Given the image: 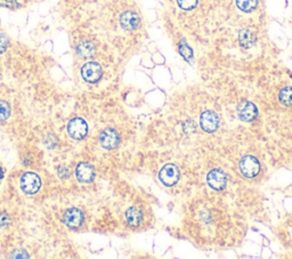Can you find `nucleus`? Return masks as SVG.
Wrapping results in <instances>:
<instances>
[{"mask_svg":"<svg viewBox=\"0 0 292 259\" xmlns=\"http://www.w3.org/2000/svg\"><path fill=\"white\" fill-rule=\"evenodd\" d=\"M126 219L130 226H138L142 223L143 213L138 208H129L126 212Z\"/></svg>","mask_w":292,"mask_h":259,"instance_id":"nucleus-13","label":"nucleus"},{"mask_svg":"<svg viewBox=\"0 0 292 259\" xmlns=\"http://www.w3.org/2000/svg\"><path fill=\"white\" fill-rule=\"evenodd\" d=\"M198 0H177L178 6L180 7L181 9L185 10H190L193 9L195 6H197Z\"/></svg>","mask_w":292,"mask_h":259,"instance_id":"nucleus-18","label":"nucleus"},{"mask_svg":"<svg viewBox=\"0 0 292 259\" xmlns=\"http://www.w3.org/2000/svg\"><path fill=\"white\" fill-rule=\"evenodd\" d=\"M207 182L212 189L222 191V189L225 188L227 178H226V174L224 171L221 170V169H215V170H211L208 174Z\"/></svg>","mask_w":292,"mask_h":259,"instance_id":"nucleus-8","label":"nucleus"},{"mask_svg":"<svg viewBox=\"0 0 292 259\" xmlns=\"http://www.w3.org/2000/svg\"><path fill=\"white\" fill-rule=\"evenodd\" d=\"M103 74L102 67L96 62H88L81 69V77L86 82L89 84H95L98 80H101Z\"/></svg>","mask_w":292,"mask_h":259,"instance_id":"nucleus-4","label":"nucleus"},{"mask_svg":"<svg viewBox=\"0 0 292 259\" xmlns=\"http://www.w3.org/2000/svg\"><path fill=\"white\" fill-rule=\"evenodd\" d=\"M239 117L243 121L251 122L252 120L256 119V117L258 116V110L251 102H243L238 109Z\"/></svg>","mask_w":292,"mask_h":259,"instance_id":"nucleus-11","label":"nucleus"},{"mask_svg":"<svg viewBox=\"0 0 292 259\" xmlns=\"http://www.w3.org/2000/svg\"><path fill=\"white\" fill-rule=\"evenodd\" d=\"M140 20L137 14L133 12H126L121 16V24L126 30H134L139 25Z\"/></svg>","mask_w":292,"mask_h":259,"instance_id":"nucleus-12","label":"nucleus"},{"mask_svg":"<svg viewBox=\"0 0 292 259\" xmlns=\"http://www.w3.org/2000/svg\"><path fill=\"white\" fill-rule=\"evenodd\" d=\"M14 254H16V255H13V257H15V258H26V257H29V256H27L26 251H24V250H17Z\"/></svg>","mask_w":292,"mask_h":259,"instance_id":"nucleus-22","label":"nucleus"},{"mask_svg":"<svg viewBox=\"0 0 292 259\" xmlns=\"http://www.w3.org/2000/svg\"><path fill=\"white\" fill-rule=\"evenodd\" d=\"M10 116V106L6 101H0V121H6Z\"/></svg>","mask_w":292,"mask_h":259,"instance_id":"nucleus-17","label":"nucleus"},{"mask_svg":"<svg viewBox=\"0 0 292 259\" xmlns=\"http://www.w3.org/2000/svg\"><path fill=\"white\" fill-rule=\"evenodd\" d=\"M57 175L60 176L61 179H67L70 176V171L64 165H60V167H57Z\"/></svg>","mask_w":292,"mask_h":259,"instance_id":"nucleus-20","label":"nucleus"},{"mask_svg":"<svg viewBox=\"0 0 292 259\" xmlns=\"http://www.w3.org/2000/svg\"><path fill=\"white\" fill-rule=\"evenodd\" d=\"M239 8L245 10V12H251L257 7L258 1L257 0H236Z\"/></svg>","mask_w":292,"mask_h":259,"instance_id":"nucleus-16","label":"nucleus"},{"mask_svg":"<svg viewBox=\"0 0 292 259\" xmlns=\"http://www.w3.org/2000/svg\"><path fill=\"white\" fill-rule=\"evenodd\" d=\"M99 143L106 150H114L120 143V136L118 131L113 128H108L102 131L99 136Z\"/></svg>","mask_w":292,"mask_h":259,"instance_id":"nucleus-6","label":"nucleus"},{"mask_svg":"<svg viewBox=\"0 0 292 259\" xmlns=\"http://www.w3.org/2000/svg\"><path fill=\"white\" fill-rule=\"evenodd\" d=\"M77 53L82 57H90L95 53V46L89 41H81L77 46Z\"/></svg>","mask_w":292,"mask_h":259,"instance_id":"nucleus-14","label":"nucleus"},{"mask_svg":"<svg viewBox=\"0 0 292 259\" xmlns=\"http://www.w3.org/2000/svg\"><path fill=\"white\" fill-rule=\"evenodd\" d=\"M63 220L64 225L68 229L77 230L79 227L84 225L85 222V215L81 209L79 208H68L63 213Z\"/></svg>","mask_w":292,"mask_h":259,"instance_id":"nucleus-2","label":"nucleus"},{"mask_svg":"<svg viewBox=\"0 0 292 259\" xmlns=\"http://www.w3.org/2000/svg\"><path fill=\"white\" fill-rule=\"evenodd\" d=\"M20 185L21 189H22L24 193L33 195L36 194L37 192H39L41 188V179L39 175H37L36 172L26 171L21 176Z\"/></svg>","mask_w":292,"mask_h":259,"instance_id":"nucleus-1","label":"nucleus"},{"mask_svg":"<svg viewBox=\"0 0 292 259\" xmlns=\"http://www.w3.org/2000/svg\"><path fill=\"white\" fill-rule=\"evenodd\" d=\"M2 178H3V169L1 165H0V181H1Z\"/></svg>","mask_w":292,"mask_h":259,"instance_id":"nucleus-23","label":"nucleus"},{"mask_svg":"<svg viewBox=\"0 0 292 259\" xmlns=\"http://www.w3.org/2000/svg\"><path fill=\"white\" fill-rule=\"evenodd\" d=\"M67 133L75 141H81L88 133V125L85 119L75 117L67 123Z\"/></svg>","mask_w":292,"mask_h":259,"instance_id":"nucleus-3","label":"nucleus"},{"mask_svg":"<svg viewBox=\"0 0 292 259\" xmlns=\"http://www.w3.org/2000/svg\"><path fill=\"white\" fill-rule=\"evenodd\" d=\"M7 46H8V38L5 34L0 33V54L7 49Z\"/></svg>","mask_w":292,"mask_h":259,"instance_id":"nucleus-21","label":"nucleus"},{"mask_svg":"<svg viewBox=\"0 0 292 259\" xmlns=\"http://www.w3.org/2000/svg\"><path fill=\"white\" fill-rule=\"evenodd\" d=\"M219 122H221L219 117L212 111H205L200 117V125L202 129L209 134L215 133V130L218 128Z\"/></svg>","mask_w":292,"mask_h":259,"instance_id":"nucleus-10","label":"nucleus"},{"mask_svg":"<svg viewBox=\"0 0 292 259\" xmlns=\"http://www.w3.org/2000/svg\"><path fill=\"white\" fill-rule=\"evenodd\" d=\"M75 176L80 183H91L95 179L94 167L88 162H80L75 168Z\"/></svg>","mask_w":292,"mask_h":259,"instance_id":"nucleus-9","label":"nucleus"},{"mask_svg":"<svg viewBox=\"0 0 292 259\" xmlns=\"http://www.w3.org/2000/svg\"><path fill=\"white\" fill-rule=\"evenodd\" d=\"M10 224V217L6 212H0V227H7Z\"/></svg>","mask_w":292,"mask_h":259,"instance_id":"nucleus-19","label":"nucleus"},{"mask_svg":"<svg viewBox=\"0 0 292 259\" xmlns=\"http://www.w3.org/2000/svg\"><path fill=\"white\" fill-rule=\"evenodd\" d=\"M280 102L286 106H292V88L288 87L280 92Z\"/></svg>","mask_w":292,"mask_h":259,"instance_id":"nucleus-15","label":"nucleus"},{"mask_svg":"<svg viewBox=\"0 0 292 259\" xmlns=\"http://www.w3.org/2000/svg\"><path fill=\"white\" fill-rule=\"evenodd\" d=\"M160 181L166 186H173L177 183L178 177H180V171L178 168L173 164L166 165L160 170Z\"/></svg>","mask_w":292,"mask_h":259,"instance_id":"nucleus-7","label":"nucleus"},{"mask_svg":"<svg viewBox=\"0 0 292 259\" xmlns=\"http://www.w3.org/2000/svg\"><path fill=\"white\" fill-rule=\"evenodd\" d=\"M240 169H241V172L247 178H253L259 174L260 164L255 157L247 155L240 162Z\"/></svg>","mask_w":292,"mask_h":259,"instance_id":"nucleus-5","label":"nucleus"}]
</instances>
